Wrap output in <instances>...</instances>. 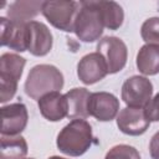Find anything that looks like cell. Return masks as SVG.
Instances as JSON below:
<instances>
[{"mask_svg":"<svg viewBox=\"0 0 159 159\" xmlns=\"http://www.w3.org/2000/svg\"><path fill=\"white\" fill-rule=\"evenodd\" d=\"M26 60L16 53H2L0 57V78L19 82L22 76Z\"/></svg>","mask_w":159,"mask_h":159,"instance_id":"cell-17","label":"cell"},{"mask_svg":"<svg viewBox=\"0 0 159 159\" xmlns=\"http://www.w3.org/2000/svg\"><path fill=\"white\" fill-rule=\"evenodd\" d=\"M93 135L91 124L82 118L72 119L57 135L56 145L58 150L70 157L83 155L92 145Z\"/></svg>","mask_w":159,"mask_h":159,"instance_id":"cell-1","label":"cell"},{"mask_svg":"<svg viewBox=\"0 0 159 159\" xmlns=\"http://www.w3.org/2000/svg\"><path fill=\"white\" fill-rule=\"evenodd\" d=\"M140 36L147 43L159 45V17L147 19L140 27Z\"/></svg>","mask_w":159,"mask_h":159,"instance_id":"cell-20","label":"cell"},{"mask_svg":"<svg viewBox=\"0 0 159 159\" xmlns=\"http://www.w3.org/2000/svg\"><path fill=\"white\" fill-rule=\"evenodd\" d=\"M81 9L76 16L73 32L83 42H94L103 34V21L96 1H80Z\"/></svg>","mask_w":159,"mask_h":159,"instance_id":"cell-3","label":"cell"},{"mask_svg":"<svg viewBox=\"0 0 159 159\" xmlns=\"http://www.w3.org/2000/svg\"><path fill=\"white\" fill-rule=\"evenodd\" d=\"M52 48V34L40 21L27 22V51L34 56H45Z\"/></svg>","mask_w":159,"mask_h":159,"instance_id":"cell-12","label":"cell"},{"mask_svg":"<svg viewBox=\"0 0 159 159\" xmlns=\"http://www.w3.org/2000/svg\"><path fill=\"white\" fill-rule=\"evenodd\" d=\"M43 118L50 122H58L68 116V102L65 94L51 92L41 97L37 102Z\"/></svg>","mask_w":159,"mask_h":159,"instance_id":"cell-13","label":"cell"},{"mask_svg":"<svg viewBox=\"0 0 159 159\" xmlns=\"http://www.w3.org/2000/svg\"><path fill=\"white\" fill-rule=\"evenodd\" d=\"M137 68L145 76L159 73V45L145 43L137 53Z\"/></svg>","mask_w":159,"mask_h":159,"instance_id":"cell-14","label":"cell"},{"mask_svg":"<svg viewBox=\"0 0 159 159\" xmlns=\"http://www.w3.org/2000/svg\"><path fill=\"white\" fill-rule=\"evenodd\" d=\"M67 102H68V118L77 119V118H87L89 116L88 113V99L91 93L88 89L82 87H76L70 89L66 94Z\"/></svg>","mask_w":159,"mask_h":159,"instance_id":"cell-15","label":"cell"},{"mask_svg":"<svg viewBox=\"0 0 159 159\" xmlns=\"http://www.w3.org/2000/svg\"><path fill=\"white\" fill-rule=\"evenodd\" d=\"M97 52L104 58L108 73L122 71L127 63L128 50L127 45L116 36H106L97 43Z\"/></svg>","mask_w":159,"mask_h":159,"instance_id":"cell-5","label":"cell"},{"mask_svg":"<svg viewBox=\"0 0 159 159\" xmlns=\"http://www.w3.org/2000/svg\"><path fill=\"white\" fill-rule=\"evenodd\" d=\"M108 75L104 58L98 52H91L83 56L77 65V76L84 84H93Z\"/></svg>","mask_w":159,"mask_h":159,"instance_id":"cell-9","label":"cell"},{"mask_svg":"<svg viewBox=\"0 0 159 159\" xmlns=\"http://www.w3.org/2000/svg\"><path fill=\"white\" fill-rule=\"evenodd\" d=\"M80 9L81 4L78 1L50 0L43 1L41 14L53 27L65 32H72Z\"/></svg>","mask_w":159,"mask_h":159,"instance_id":"cell-4","label":"cell"},{"mask_svg":"<svg viewBox=\"0 0 159 159\" xmlns=\"http://www.w3.org/2000/svg\"><path fill=\"white\" fill-rule=\"evenodd\" d=\"M104 159H140V155L134 147L119 144L111 148L106 154Z\"/></svg>","mask_w":159,"mask_h":159,"instance_id":"cell-21","label":"cell"},{"mask_svg":"<svg viewBox=\"0 0 159 159\" xmlns=\"http://www.w3.org/2000/svg\"><path fill=\"white\" fill-rule=\"evenodd\" d=\"M145 117L149 122H159V93H157L144 107Z\"/></svg>","mask_w":159,"mask_h":159,"instance_id":"cell-22","label":"cell"},{"mask_svg":"<svg viewBox=\"0 0 159 159\" xmlns=\"http://www.w3.org/2000/svg\"><path fill=\"white\" fill-rule=\"evenodd\" d=\"M27 109L22 103H11L1 108V134L19 135L27 125Z\"/></svg>","mask_w":159,"mask_h":159,"instance_id":"cell-10","label":"cell"},{"mask_svg":"<svg viewBox=\"0 0 159 159\" xmlns=\"http://www.w3.org/2000/svg\"><path fill=\"white\" fill-rule=\"evenodd\" d=\"M48 159H66V158H62V157H57V155H53V157H50Z\"/></svg>","mask_w":159,"mask_h":159,"instance_id":"cell-24","label":"cell"},{"mask_svg":"<svg viewBox=\"0 0 159 159\" xmlns=\"http://www.w3.org/2000/svg\"><path fill=\"white\" fill-rule=\"evenodd\" d=\"M153 84L143 76H132L122 86V99L128 107L144 108L152 99Z\"/></svg>","mask_w":159,"mask_h":159,"instance_id":"cell-6","label":"cell"},{"mask_svg":"<svg viewBox=\"0 0 159 159\" xmlns=\"http://www.w3.org/2000/svg\"><path fill=\"white\" fill-rule=\"evenodd\" d=\"M25 159H34V158H25Z\"/></svg>","mask_w":159,"mask_h":159,"instance_id":"cell-25","label":"cell"},{"mask_svg":"<svg viewBox=\"0 0 159 159\" xmlns=\"http://www.w3.org/2000/svg\"><path fill=\"white\" fill-rule=\"evenodd\" d=\"M149 153L153 159H159V132H157L150 139Z\"/></svg>","mask_w":159,"mask_h":159,"instance_id":"cell-23","label":"cell"},{"mask_svg":"<svg viewBox=\"0 0 159 159\" xmlns=\"http://www.w3.org/2000/svg\"><path fill=\"white\" fill-rule=\"evenodd\" d=\"M96 6L101 14L104 27L109 30H118L124 20V12L122 6L116 1L97 0Z\"/></svg>","mask_w":159,"mask_h":159,"instance_id":"cell-16","label":"cell"},{"mask_svg":"<svg viewBox=\"0 0 159 159\" xmlns=\"http://www.w3.org/2000/svg\"><path fill=\"white\" fill-rule=\"evenodd\" d=\"M63 75L53 65L34 66L25 82V92L32 99H40L47 93L58 92L63 87Z\"/></svg>","mask_w":159,"mask_h":159,"instance_id":"cell-2","label":"cell"},{"mask_svg":"<svg viewBox=\"0 0 159 159\" xmlns=\"http://www.w3.org/2000/svg\"><path fill=\"white\" fill-rule=\"evenodd\" d=\"M1 45L17 52L27 51V22H17L0 17Z\"/></svg>","mask_w":159,"mask_h":159,"instance_id":"cell-8","label":"cell"},{"mask_svg":"<svg viewBox=\"0 0 159 159\" xmlns=\"http://www.w3.org/2000/svg\"><path fill=\"white\" fill-rule=\"evenodd\" d=\"M150 122L147 119L144 108L125 107L117 116L119 130L127 135H142L149 128Z\"/></svg>","mask_w":159,"mask_h":159,"instance_id":"cell-11","label":"cell"},{"mask_svg":"<svg viewBox=\"0 0 159 159\" xmlns=\"http://www.w3.org/2000/svg\"><path fill=\"white\" fill-rule=\"evenodd\" d=\"M42 4L43 1H34V0L15 1L10 5L7 10V16L12 21L29 22L41 11Z\"/></svg>","mask_w":159,"mask_h":159,"instance_id":"cell-19","label":"cell"},{"mask_svg":"<svg viewBox=\"0 0 159 159\" xmlns=\"http://www.w3.org/2000/svg\"><path fill=\"white\" fill-rule=\"evenodd\" d=\"M0 159H25L27 154V143L24 137L1 134Z\"/></svg>","mask_w":159,"mask_h":159,"instance_id":"cell-18","label":"cell"},{"mask_svg":"<svg viewBox=\"0 0 159 159\" xmlns=\"http://www.w3.org/2000/svg\"><path fill=\"white\" fill-rule=\"evenodd\" d=\"M119 111V99L109 92L91 93L88 99V113L99 122H111Z\"/></svg>","mask_w":159,"mask_h":159,"instance_id":"cell-7","label":"cell"}]
</instances>
